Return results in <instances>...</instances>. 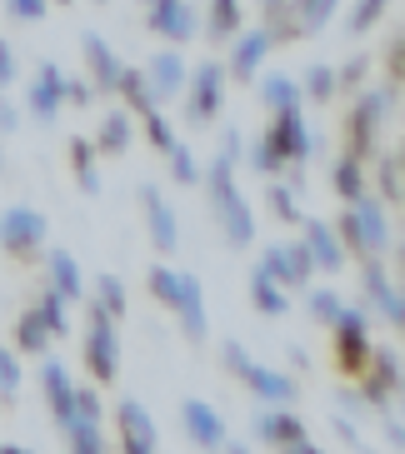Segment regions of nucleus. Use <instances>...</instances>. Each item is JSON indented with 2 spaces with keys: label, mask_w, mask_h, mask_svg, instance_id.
Returning a JSON list of instances; mask_svg holds the SVG:
<instances>
[{
  "label": "nucleus",
  "mask_w": 405,
  "mask_h": 454,
  "mask_svg": "<svg viewBox=\"0 0 405 454\" xmlns=\"http://www.w3.org/2000/svg\"><path fill=\"white\" fill-rule=\"evenodd\" d=\"M250 300H256V309L260 315H285V294H281V285L275 280H266V275H250Z\"/></svg>",
  "instance_id": "nucleus-30"
},
{
  "label": "nucleus",
  "mask_w": 405,
  "mask_h": 454,
  "mask_svg": "<svg viewBox=\"0 0 405 454\" xmlns=\"http://www.w3.org/2000/svg\"><path fill=\"white\" fill-rule=\"evenodd\" d=\"M300 225H306V250H311V265H321V270H340V265H345V250H340L336 230L321 225V220H300Z\"/></svg>",
  "instance_id": "nucleus-18"
},
{
  "label": "nucleus",
  "mask_w": 405,
  "mask_h": 454,
  "mask_svg": "<svg viewBox=\"0 0 405 454\" xmlns=\"http://www.w3.org/2000/svg\"><path fill=\"white\" fill-rule=\"evenodd\" d=\"M266 145L275 150V160H306L311 155V130H306V121H300V106L296 110H275V125H270Z\"/></svg>",
  "instance_id": "nucleus-8"
},
{
  "label": "nucleus",
  "mask_w": 405,
  "mask_h": 454,
  "mask_svg": "<svg viewBox=\"0 0 405 454\" xmlns=\"http://www.w3.org/2000/svg\"><path fill=\"white\" fill-rule=\"evenodd\" d=\"M365 370H370V380H365V395H370L376 404H385V395L401 385V364H395V355H376Z\"/></svg>",
  "instance_id": "nucleus-23"
},
{
  "label": "nucleus",
  "mask_w": 405,
  "mask_h": 454,
  "mask_svg": "<svg viewBox=\"0 0 405 454\" xmlns=\"http://www.w3.org/2000/svg\"><path fill=\"white\" fill-rule=\"evenodd\" d=\"M340 309H345V305H340V300H336L330 290H315V294H311V315H315L321 325H336Z\"/></svg>",
  "instance_id": "nucleus-43"
},
{
  "label": "nucleus",
  "mask_w": 405,
  "mask_h": 454,
  "mask_svg": "<svg viewBox=\"0 0 405 454\" xmlns=\"http://www.w3.org/2000/svg\"><path fill=\"white\" fill-rule=\"evenodd\" d=\"M66 434H70V454H106V444H100V419H81V414H70Z\"/></svg>",
  "instance_id": "nucleus-25"
},
{
  "label": "nucleus",
  "mask_w": 405,
  "mask_h": 454,
  "mask_svg": "<svg viewBox=\"0 0 405 454\" xmlns=\"http://www.w3.org/2000/svg\"><path fill=\"white\" fill-rule=\"evenodd\" d=\"M150 294H155V300H165L171 309H180V320H186L190 340H201V334H205V294H201V280H190V275H176V270L155 265V270H150Z\"/></svg>",
  "instance_id": "nucleus-2"
},
{
  "label": "nucleus",
  "mask_w": 405,
  "mask_h": 454,
  "mask_svg": "<svg viewBox=\"0 0 405 454\" xmlns=\"http://www.w3.org/2000/svg\"><path fill=\"white\" fill-rule=\"evenodd\" d=\"M165 155H171V175H176L180 185H195V180H201V170H195V160H190V150L180 145V140L165 150Z\"/></svg>",
  "instance_id": "nucleus-40"
},
{
  "label": "nucleus",
  "mask_w": 405,
  "mask_h": 454,
  "mask_svg": "<svg viewBox=\"0 0 405 454\" xmlns=\"http://www.w3.org/2000/svg\"><path fill=\"white\" fill-rule=\"evenodd\" d=\"M0 454H26V450H0Z\"/></svg>",
  "instance_id": "nucleus-54"
},
{
  "label": "nucleus",
  "mask_w": 405,
  "mask_h": 454,
  "mask_svg": "<svg viewBox=\"0 0 405 454\" xmlns=\"http://www.w3.org/2000/svg\"><path fill=\"white\" fill-rule=\"evenodd\" d=\"M85 364L100 385H110L121 374V345H115V330H110V315L100 305L91 309V330H85Z\"/></svg>",
  "instance_id": "nucleus-4"
},
{
  "label": "nucleus",
  "mask_w": 405,
  "mask_h": 454,
  "mask_svg": "<svg viewBox=\"0 0 405 454\" xmlns=\"http://www.w3.org/2000/svg\"><path fill=\"white\" fill-rule=\"evenodd\" d=\"M180 419H186V434L201 444V450H220V444H226V425H220V414L205 400H186Z\"/></svg>",
  "instance_id": "nucleus-13"
},
{
  "label": "nucleus",
  "mask_w": 405,
  "mask_h": 454,
  "mask_svg": "<svg viewBox=\"0 0 405 454\" xmlns=\"http://www.w3.org/2000/svg\"><path fill=\"white\" fill-rule=\"evenodd\" d=\"M70 414H81V419H100V395H91V389H75Z\"/></svg>",
  "instance_id": "nucleus-45"
},
{
  "label": "nucleus",
  "mask_w": 405,
  "mask_h": 454,
  "mask_svg": "<svg viewBox=\"0 0 405 454\" xmlns=\"http://www.w3.org/2000/svg\"><path fill=\"white\" fill-rule=\"evenodd\" d=\"M365 290H370V300H376V305L385 309V320H395V325L405 320V305H401V294L391 290V280H385L380 270H365Z\"/></svg>",
  "instance_id": "nucleus-26"
},
{
  "label": "nucleus",
  "mask_w": 405,
  "mask_h": 454,
  "mask_svg": "<svg viewBox=\"0 0 405 454\" xmlns=\"http://www.w3.org/2000/svg\"><path fill=\"white\" fill-rule=\"evenodd\" d=\"M385 110V95H365L361 106L351 115V155L361 160L365 150H370V135H376V115Z\"/></svg>",
  "instance_id": "nucleus-22"
},
{
  "label": "nucleus",
  "mask_w": 405,
  "mask_h": 454,
  "mask_svg": "<svg viewBox=\"0 0 405 454\" xmlns=\"http://www.w3.org/2000/svg\"><path fill=\"white\" fill-rule=\"evenodd\" d=\"M36 315H41V325H45L51 334H66V330H70V320H66V294L45 290V294H41V309H36Z\"/></svg>",
  "instance_id": "nucleus-34"
},
{
  "label": "nucleus",
  "mask_w": 405,
  "mask_h": 454,
  "mask_svg": "<svg viewBox=\"0 0 405 454\" xmlns=\"http://www.w3.org/2000/svg\"><path fill=\"white\" fill-rule=\"evenodd\" d=\"M60 100H66V75H60V66L45 60L36 85H30V110H36L41 121H55V115H60Z\"/></svg>",
  "instance_id": "nucleus-16"
},
{
  "label": "nucleus",
  "mask_w": 405,
  "mask_h": 454,
  "mask_svg": "<svg viewBox=\"0 0 405 454\" xmlns=\"http://www.w3.org/2000/svg\"><path fill=\"white\" fill-rule=\"evenodd\" d=\"M336 15V0H300V15H296V30H321L325 20Z\"/></svg>",
  "instance_id": "nucleus-37"
},
{
  "label": "nucleus",
  "mask_w": 405,
  "mask_h": 454,
  "mask_svg": "<svg viewBox=\"0 0 405 454\" xmlns=\"http://www.w3.org/2000/svg\"><path fill=\"white\" fill-rule=\"evenodd\" d=\"M146 135H150V145H161V150H171V145H176V130L165 125V115H161V110H146Z\"/></svg>",
  "instance_id": "nucleus-42"
},
{
  "label": "nucleus",
  "mask_w": 405,
  "mask_h": 454,
  "mask_svg": "<svg viewBox=\"0 0 405 454\" xmlns=\"http://www.w3.org/2000/svg\"><path fill=\"white\" fill-rule=\"evenodd\" d=\"M336 70L330 66H315L311 75H306V95H311V100H330V95H336Z\"/></svg>",
  "instance_id": "nucleus-39"
},
{
  "label": "nucleus",
  "mask_w": 405,
  "mask_h": 454,
  "mask_svg": "<svg viewBox=\"0 0 405 454\" xmlns=\"http://www.w3.org/2000/svg\"><path fill=\"white\" fill-rule=\"evenodd\" d=\"M230 155H216V165H210V175H205V190H210V205H216L220 215V230H226L230 245H250L256 240V215H250V205L241 200V190H235V180H230Z\"/></svg>",
  "instance_id": "nucleus-1"
},
{
  "label": "nucleus",
  "mask_w": 405,
  "mask_h": 454,
  "mask_svg": "<svg viewBox=\"0 0 405 454\" xmlns=\"http://www.w3.org/2000/svg\"><path fill=\"white\" fill-rule=\"evenodd\" d=\"M81 51H85V60H91V70H95V85H100V90H115V81H121V60L110 55V45L91 30V35H81Z\"/></svg>",
  "instance_id": "nucleus-21"
},
{
  "label": "nucleus",
  "mask_w": 405,
  "mask_h": 454,
  "mask_svg": "<svg viewBox=\"0 0 405 454\" xmlns=\"http://www.w3.org/2000/svg\"><path fill=\"white\" fill-rule=\"evenodd\" d=\"M146 85H150V100H171V95L186 90V60L176 51H161L146 70Z\"/></svg>",
  "instance_id": "nucleus-14"
},
{
  "label": "nucleus",
  "mask_w": 405,
  "mask_h": 454,
  "mask_svg": "<svg viewBox=\"0 0 405 454\" xmlns=\"http://www.w3.org/2000/svg\"><path fill=\"white\" fill-rule=\"evenodd\" d=\"M70 165H75V180L95 195V190H100V175H95V145L91 140H70Z\"/></svg>",
  "instance_id": "nucleus-29"
},
{
  "label": "nucleus",
  "mask_w": 405,
  "mask_h": 454,
  "mask_svg": "<svg viewBox=\"0 0 405 454\" xmlns=\"http://www.w3.org/2000/svg\"><path fill=\"white\" fill-rule=\"evenodd\" d=\"M336 190L345 200H361L365 195V175H361V160H355V155H345V160L336 165Z\"/></svg>",
  "instance_id": "nucleus-35"
},
{
  "label": "nucleus",
  "mask_w": 405,
  "mask_h": 454,
  "mask_svg": "<svg viewBox=\"0 0 405 454\" xmlns=\"http://www.w3.org/2000/svg\"><path fill=\"white\" fill-rule=\"evenodd\" d=\"M256 429L266 434V444H275L281 454H321L311 444V434H306V425H300L296 414H285V410L281 414H260Z\"/></svg>",
  "instance_id": "nucleus-11"
},
{
  "label": "nucleus",
  "mask_w": 405,
  "mask_h": 454,
  "mask_svg": "<svg viewBox=\"0 0 405 454\" xmlns=\"http://www.w3.org/2000/svg\"><path fill=\"white\" fill-rule=\"evenodd\" d=\"M220 95H226V70L216 60H205L195 75H190V121L205 125L220 115Z\"/></svg>",
  "instance_id": "nucleus-9"
},
{
  "label": "nucleus",
  "mask_w": 405,
  "mask_h": 454,
  "mask_svg": "<svg viewBox=\"0 0 405 454\" xmlns=\"http://www.w3.org/2000/svg\"><path fill=\"white\" fill-rule=\"evenodd\" d=\"M270 215H275V220H285V225H300V220H306V215H300V205H296V195H290V190L285 185H270Z\"/></svg>",
  "instance_id": "nucleus-36"
},
{
  "label": "nucleus",
  "mask_w": 405,
  "mask_h": 454,
  "mask_svg": "<svg viewBox=\"0 0 405 454\" xmlns=\"http://www.w3.org/2000/svg\"><path fill=\"white\" fill-rule=\"evenodd\" d=\"M336 355L345 374H365L370 364V340H365V315L361 309H340L336 315Z\"/></svg>",
  "instance_id": "nucleus-6"
},
{
  "label": "nucleus",
  "mask_w": 405,
  "mask_h": 454,
  "mask_svg": "<svg viewBox=\"0 0 405 454\" xmlns=\"http://www.w3.org/2000/svg\"><path fill=\"white\" fill-rule=\"evenodd\" d=\"M226 364H230L235 374H241V380H245L250 389H256L260 400H275V404L296 400V385H290L285 374H275V370H266V364H256V360H250V355H245L241 345H235V340L226 345Z\"/></svg>",
  "instance_id": "nucleus-5"
},
{
  "label": "nucleus",
  "mask_w": 405,
  "mask_h": 454,
  "mask_svg": "<svg viewBox=\"0 0 405 454\" xmlns=\"http://www.w3.org/2000/svg\"><path fill=\"white\" fill-rule=\"evenodd\" d=\"M15 125H20V115H15V106H0V135H11Z\"/></svg>",
  "instance_id": "nucleus-51"
},
{
  "label": "nucleus",
  "mask_w": 405,
  "mask_h": 454,
  "mask_svg": "<svg viewBox=\"0 0 405 454\" xmlns=\"http://www.w3.org/2000/svg\"><path fill=\"white\" fill-rule=\"evenodd\" d=\"M340 230H345V240L355 245V250L365 254H385L391 250V230H385V210H380L370 195H361V200H351V215L340 220Z\"/></svg>",
  "instance_id": "nucleus-3"
},
{
  "label": "nucleus",
  "mask_w": 405,
  "mask_h": 454,
  "mask_svg": "<svg viewBox=\"0 0 405 454\" xmlns=\"http://www.w3.org/2000/svg\"><path fill=\"white\" fill-rule=\"evenodd\" d=\"M95 145L106 150V155H115V150L131 145V121H125V110H115V115H106V125H100V140Z\"/></svg>",
  "instance_id": "nucleus-32"
},
{
  "label": "nucleus",
  "mask_w": 405,
  "mask_h": 454,
  "mask_svg": "<svg viewBox=\"0 0 405 454\" xmlns=\"http://www.w3.org/2000/svg\"><path fill=\"white\" fill-rule=\"evenodd\" d=\"M95 290H100V309H106L110 320H121V315H125V290H121V280H115V275H100V280H95Z\"/></svg>",
  "instance_id": "nucleus-38"
},
{
  "label": "nucleus",
  "mask_w": 405,
  "mask_h": 454,
  "mask_svg": "<svg viewBox=\"0 0 405 454\" xmlns=\"http://www.w3.org/2000/svg\"><path fill=\"white\" fill-rule=\"evenodd\" d=\"M220 450H226V454H250V450H241V444H220Z\"/></svg>",
  "instance_id": "nucleus-52"
},
{
  "label": "nucleus",
  "mask_w": 405,
  "mask_h": 454,
  "mask_svg": "<svg viewBox=\"0 0 405 454\" xmlns=\"http://www.w3.org/2000/svg\"><path fill=\"white\" fill-rule=\"evenodd\" d=\"M146 15L165 41H190V30H195V15L186 11V0H146Z\"/></svg>",
  "instance_id": "nucleus-15"
},
{
  "label": "nucleus",
  "mask_w": 405,
  "mask_h": 454,
  "mask_svg": "<svg viewBox=\"0 0 405 454\" xmlns=\"http://www.w3.org/2000/svg\"><path fill=\"white\" fill-rule=\"evenodd\" d=\"M205 30L216 35V41H230L235 30H241V0H210V20Z\"/></svg>",
  "instance_id": "nucleus-27"
},
{
  "label": "nucleus",
  "mask_w": 405,
  "mask_h": 454,
  "mask_svg": "<svg viewBox=\"0 0 405 454\" xmlns=\"http://www.w3.org/2000/svg\"><path fill=\"white\" fill-rule=\"evenodd\" d=\"M380 185H385V195L395 200V190H401V175H395V160H385V165H380Z\"/></svg>",
  "instance_id": "nucleus-49"
},
{
  "label": "nucleus",
  "mask_w": 405,
  "mask_h": 454,
  "mask_svg": "<svg viewBox=\"0 0 405 454\" xmlns=\"http://www.w3.org/2000/svg\"><path fill=\"white\" fill-rule=\"evenodd\" d=\"M15 345L26 349V355H45L51 330L41 325V315H36V309H30V315H20V325H15Z\"/></svg>",
  "instance_id": "nucleus-28"
},
{
  "label": "nucleus",
  "mask_w": 405,
  "mask_h": 454,
  "mask_svg": "<svg viewBox=\"0 0 405 454\" xmlns=\"http://www.w3.org/2000/svg\"><path fill=\"white\" fill-rule=\"evenodd\" d=\"M15 389H20V364L11 349H0V395H15Z\"/></svg>",
  "instance_id": "nucleus-44"
},
{
  "label": "nucleus",
  "mask_w": 405,
  "mask_h": 454,
  "mask_svg": "<svg viewBox=\"0 0 405 454\" xmlns=\"http://www.w3.org/2000/svg\"><path fill=\"white\" fill-rule=\"evenodd\" d=\"M385 15V0H355V11H351V30L361 35V30H370Z\"/></svg>",
  "instance_id": "nucleus-41"
},
{
  "label": "nucleus",
  "mask_w": 405,
  "mask_h": 454,
  "mask_svg": "<svg viewBox=\"0 0 405 454\" xmlns=\"http://www.w3.org/2000/svg\"><path fill=\"white\" fill-rule=\"evenodd\" d=\"M140 200H146V220H150V235H155V245H161V250H176V245H180L176 210L161 200V190H155V185L140 190Z\"/></svg>",
  "instance_id": "nucleus-17"
},
{
  "label": "nucleus",
  "mask_w": 405,
  "mask_h": 454,
  "mask_svg": "<svg viewBox=\"0 0 405 454\" xmlns=\"http://www.w3.org/2000/svg\"><path fill=\"white\" fill-rule=\"evenodd\" d=\"M281 5H285V0H266V11H281Z\"/></svg>",
  "instance_id": "nucleus-53"
},
{
  "label": "nucleus",
  "mask_w": 405,
  "mask_h": 454,
  "mask_svg": "<svg viewBox=\"0 0 405 454\" xmlns=\"http://www.w3.org/2000/svg\"><path fill=\"white\" fill-rule=\"evenodd\" d=\"M15 81V51H11V41H0V90Z\"/></svg>",
  "instance_id": "nucleus-47"
},
{
  "label": "nucleus",
  "mask_w": 405,
  "mask_h": 454,
  "mask_svg": "<svg viewBox=\"0 0 405 454\" xmlns=\"http://www.w3.org/2000/svg\"><path fill=\"white\" fill-rule=\"evenodd\" d=\"M115 90H121L125 100H131V106L140 110V115H146V110H155V100H150V85H146V75H140V70H121Z\"/></svg>",
  "instance_id": "nucleus-33"
},
{
  "label": "nucleus",
  "mask_w": 405,
  "mask_h": 454,
  "mask_svg": "<svg viewBox=\"0 0 405 454\" xmlns=\"http://www.w3.org/2000/svg\"><path fill=\"white\" fill-rule=\"evenodd\" d=\"M260 95H266V106H270V110H296V106H300V85H296V81H285V75H266Z\"/></svg>",
  "instance_id": "nucleus-31"
},
{
  "label": "nucleus",
  "mask_w": 405,
  "mask_h": 454,
  "mask_svg": "<svg viewBox=\"0 0 405 454\" xmlns=\"http://www.w3.org/2000/svg\"><path fill=\"white\" fill-rule=\"evenodd\" d=\"M0 245L11 254H30L45 245V215L26 210V205H11V210L0 215Z\"/></svg>",
  "instance_id": "nucleus-7"
},
{
  "label": "nucleus",
  "mask_w": 405,
  "mask_h": 454,
  "mask_svg": "<svg viewBox=\"0 0 405 454\" xmlns=\"http://www.w3.org/2000/svg\"><path fill=\"white\" fill-rule=\"evenodd\" d=\"M256 170H266V175H275V170H281V160H275V150H270L266 140L256 145Z\"/></svg>",
  "instance_id": "nucleus-48"
},
{
  "label": "nucleus",
  "mask_w": 405,
  "mask_h": 454,
  "mask_svg": "<svg viewBox=\"0 0 405 454\" xmlns=\"http://www.w3.org/2000/svg\"><path fill=\"white\" fill-rule=\"evenodd\" d=\"M5 11H11L15 20H41V15H45V0H5Z\"/></svg>",
  "instance_id": "nucleus-46"
},
{
  "label": "nucleus",
  "mask_w": 405,
  "mask_h": 454,
  "mask_svg": "<svg viewBox=\"0 0 405 454\" xmlns=\"http://www.w3.org/2000/svg\"><path fill=\"white\" fill-rule=\"evenodd\" d=\"M311 250L306 245H275V250L260 254V275L275 285H306L311 280Z\"/></svg>",
  "instance_id": "nucleus-10"
},
{
  "label": "nucleus",
  "mask_w": 405,
  "mask_h": 454,
  "mask_svg": "<svg viewBox=\"0 0 405 454\" xmlns=\"http://www.w3.org/2000/svg\"><path fill=\"white\" fill-rule=\"evenodd\" d=\"M41 385H45V400H51V414L66 425L70 419V400H75V385H70V374L60 370L55 360H45L41 364Z\"/></svg>",
  "instance_id": "nucleus-20"
},
{
  "label": "nucleus",
  "mask_w": 405,
  "mask_h": 454,
  "mask_svg": "<svg viewBox=\"0 0 405 454\" xmlns=\"http://www.w3.org/2000/svg\"><path fill=\"white\" fill-rule=\"evenodd\" d=\"M115 419H121V450H125V454H155V419H150L140 404H135V400H121Z\"/></svg>",
  "instance_id": "nucleus-12"
},
{
  "label": "nucleus",
  "mask_w": 405,
  "mask_h": 454,
  "mask_svg": "<svg viewBox=\"0 0 405 454\" xmlns=\"http://www.w3.org/2000/svg\"><path fill=\"white\" fill-rule=\"evenodd\" d=\"M51 290L55 294H66V300H81V265L70 260L66 250H51Z\"/></svg>",
  "instance_id": "nucleus-24"
},
{
  "label": "nucleus",
  "mask_w": 405,
  "mask_h": 454,
  "mask_svg": "<svg viewBox=\"0 0 405 454\" xmlns=\"http://www.w3.org/2000/svg\"><path fill=\"white\" fill-rule=\"evenodd\" d=\"M270 45H275L270 30H250V35H241V41H235V55H230V70H235L241 81H250V75L260 70V60L270 55Z\"/></svg>",
  "instance_id": "nucleus-19"
},
{
  "label": "nucleus",
  "mask_w": 405,
  "mask_h": 454,
  "mask_svg": "<svg viewBox=\"0 0 405 454\" xmlns=\"http://www.w3.org/2000/svg\"><path fill=\"white\" fill-rule=\"evenodd\" d=\"M91 85H75V81H66V100H75V106H91Z\"/></svg>",
  "instance_id": "nucleus-50"
}]
</instances>
